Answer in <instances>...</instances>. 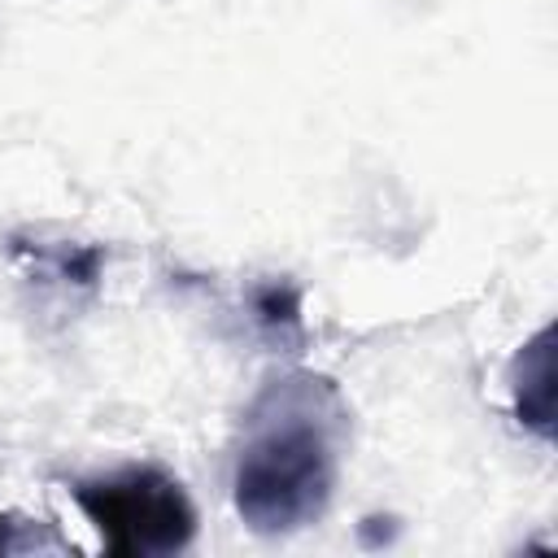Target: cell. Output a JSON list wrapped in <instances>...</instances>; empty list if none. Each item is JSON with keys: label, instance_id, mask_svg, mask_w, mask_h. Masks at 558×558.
Masks as SVG:
<instances>
[{"label": "cell", "instance_id": "obj_1", "mask_svg": "<svg viewBox=\"0 0 558 558\" xmlns=\"http://www.w3.org/2000/svg\"><path fill=\"white\" fill-rule=\"evenodd\" d=\"M353 410L340 384L310 366L275 371L240 414L231 506L257 536L318 523L336 497Z\"/></svg>", "mask_w": 558, "mask_h": 558}, {"label": "cell", "instance_id": "obj_4", "mask_svg": "<svg viewBox=\"0 0 558 558\" xmlns=\"http://www.w3.org/2000/svg\"><path fill=\"white\" fill-rule=\"evenodd\" d=\"M248 314L253 327L270 340V344H301L305 340V296L292 279H262L248 288Z\"/></svg>", "mask_w": 558, "mask_h": 558}, {"label": "cell", "instance_id": "obj_5", "mask_svg": "<svg viewBox=\"0 0 558 558\" xmlns=\"http://www.w3.org/2000/svg\"><path fill=\"white\" fill-rule=\"evenodd\" d=\"M9 549H17V523L0 510V554H9Z\"/></svg>", "mask_w": 558, "mask_h": 558}, {"label": "cell", "instance_id": "obj_2", "mask_svg": "<svg viewBox=\"0 0 558 558\" xmlns=\"http://www.w3.org/2000/svg\"><path fill=\"white\" fill-rule=\"evenodd\" d=\"M74 506L118 558H170L196 541V506L179 475L153 462H126L70 484Z\"/></svg>", "mask_w": 558, "mask_h": 558}, {"label": "cell", "instance_id": "obj_3", "mask_svg": "<svg viewBox=\"0 0 558 558\" xmlns=\"http://www.w3.org/2000/svg\"><path fill=\"white\" fill-rule=\"evenodd\" d=\"M510 405L527 432H536L541 440L554 436V327L549 323L532 340H523L510 362Z\"/></svg>", "mask_w": 558, "mask_h": 558}]
</instances>
